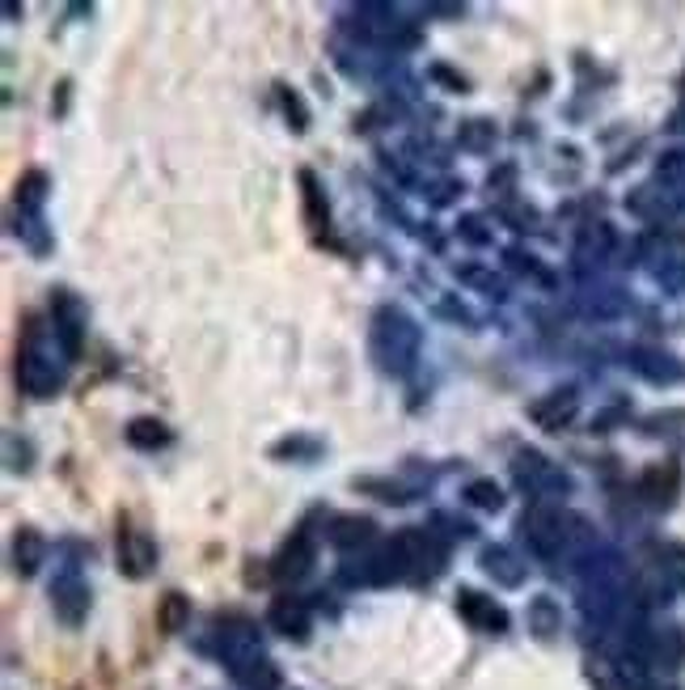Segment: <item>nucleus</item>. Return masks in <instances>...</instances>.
Instances as JSON below:
<instances>
[{"label":"nucleus","mask_w":685,"mask_h":690,"mask_svg":"<svg viewBox=\"0 0 685 690\" xmlns=\"http://www.w3.org/2000/svg\"><path fill=\"white\" fill-rule=\"evenodd\" d=\"M419 352V326L402 309H381L373 318V360L385 373H407Z\"/></svg>","instance_id":"2"},{"label":"nucleus","mask_w":685,"mask_h":690,"mask_svg":"<svg viewBox=\"0 0 685 690\" xmlns=\"http://www.w3.org/2000/svg\"><path fill=\"white\" fill-rule=\"evenodd\" d=\"M127 441L136 449H161V445H170V428L161 420H132L127 423Z\"/></svg>","instance_id":"17"},{"label":"nucleus","mask_w":685,"mask_h":690,"mask_svg":"<svg viewBox=\"0 0 685 690\" xmlns=\"http://www.w3.org/2000/svg\"><path fill=\"white\" fill-rule=\"evenodd\" d=\"M516 483L533 492V496H546V492H568V475L563 470H555L550 461L541 458V454H516Z\"/></svg>","instance_id":"6"},{"label":"nucleus","mask_w":685,"mask_h":690,"mask_svg":"<svg viewBox=\"0 0 685 690\" xmlns=\"http://www.w3.org/2000/svg\"><path fill=\"white\" fill-rule=\"evenodd\" d=\"M271 627H275L279 636L304 640V636H309V606H304L301 597H292V593L275 597V602H271Z\"/></svg>","instance_id":"11"},{"label":"nucleus","mask_w":685,"mask_h":690,"mask_svg":"<svg viewBox=\"0 0 685 690\" xmlns=\"http://www.w3.org/2000/svg\"><path fill=\"white\" fill-rule=\"evenodd\" d=\"M457 614L474 627V631H487V636H503L508 631V611L495 606V597H483L474 589H461L457 593Z\"/></svg>","instance_id":"7"},{"label":"nucleus","mask_w":685,"mask_h":690,"mask_svg":"<svg viewBox=\"0 0 685 690\" xmlns=\"http://www.w3.org/2000/svg\"><path fill=\"white\" fill-rule=\"evenodd\" d=\"M221 656L241 690H279V674L259 649V636L246 618H228L221 627Z\"/></svg>","instance_id":"1"},{"label":"nucleus","mask_w":685,"mask_h":690,"mask_svg":"<svg viewBox=\"0 0 685 690\" xmlns=\"http://www.w3.org/2000/svg\"><path fill=\"white\" fill-rule=\"evenodd\" d=\"M465 500H470L474 508H499V504H503V496H499V488H495V483H487V479L470 483V488H465Z\"/></svg>","instance_id":"21"},{"label":"nucleus","mask_w":685,"mask_h":690,"mask_svg":"<svg viewBox=\"0 0 685 690\" xmlns=\"http://www.w3.org/2000/svg\"><path fill=\"white\" fill-rule=\"evenodd\" d=\"M51 606H55V614H60L64 623H73V627L85 618V611H89V589L80 584V576L68 572L51 584Z\"/></svg>","instance_id":"10"},{"label":"nucleus","mask_w":685,"mask_h":690,"mask_svg":"<svg viewBox=\"0 0 685 690\" xmlns=\"http://www.w3.org/2000/svg\"><path fill=\"white\" fill-rule=\"evenodd\" d=\"M568 517L559 513V508H546V504H537L533 513H525V538H530V546L537 555H555L559 546H563V538H568Z\"/></svg>","instance_id":"5"},{"label":"nucleus","mask_w":685,"mask_h":690,"mask_svg":"<svg viewBox=\"0 0 685 690\" xmlns=\"http://www.w3.org/2000/svg\"><path fill=\"white\" fill-rule=\"evenodd\" d=\"M309 564H313L309 538L297 534L292 542H284V551L275 555V576H279V580H301V576L309 572Z\"/></svg>","instance_id":"13"},{"label":"nucleus","mask_w":685,"mask_h":690,"mask_svg":"<svg viewBox=\"0 0 685 690\" xmlns=\"http://www.w3.org/2000/svg\"><path fill=\"white\" fill-rule=\"evenodd\" d=\"M42 538L35 534V530H17V538H13V568L22 576L38 572V564H42Z\"/></svg>","instance_id":"14"},{"label":"nucleus","mask_w":685,"mask_h":690,"mask_svg":"<svg viewBox=\"0 0 685 690\" xmlns=\"http://www.w3.org/2000/svg\"><path fill=\"white\" fill-rule=\"evenodd\" d=\"M530 623H533V631H537L541 640H550V636H555V602H550V597H541V602H533Z\"/></svg>","instance_id":"20"},{"label":"nucleus","mask_w":685,"mask_h":690,"mask_svg":"<svg viewBox=\"0 0 685 690\" xmlns=\"http://www.w3.org/2000/svg\"><path fill=\"white\" fill-rule=\"evenodd\" d=\"M677 488H682V466L677 461H651L639 475V496L651 508H669L677 500Z\"/></svg>","instance_id":"9"},{"label":"nucleus","mask_w":685,"mask_h":690,"mask_svg":"<svg viewBox=\"0 0 685 690\" xmlns=\"http://www.w3.org/2000/svg\"><path fill=\"white\" fill-rule=\"evenodd\" d=\"M369 534H373V521H369V517H339L335 530H331V538H335L339 546H356V542H364Z\"/></svg>","instance_id":"19"},{"label":"nucleus","mask_w":685,"mask_h":690,"mask_svg":"<svg viewBox=\"0 0 685 690\" xmlns=\"http://www.w3.org/2000/svg\"><path fill=\"white\" fill-rule=\"evenodd\" d=\"M301 187H304V221H309V230L322 233L326 230V221H331V208H326V199L317 192V178L304 170L301 174Z\"/></svg>","instance_id":"16"},{"label":"nucleus","mask_w":685,"mask_h":690,"mask_svg":"<svg viewBox=\"0 0 685 690\" xmlns=\"http://www.w3.org/2000/svg\"><path fill=\"white\" fill-rule=\"evenodd\" d=\"M530 416L541 423V428L559 432V428L571 423V416H575V390H550L546 398H537V403H533Z\"/></svg>","instance_id":"12"},{"label":"nucleus","mask_w":685,"mask_h":690,"mask_svg":"<svg viewBox=\"0 0 685 690\" xmlns=\"http://www.w3.org/2000/svg\"><path fill=\"white\" fill-rule=\"evenodd\" d=\"M190 618V602L183 593H165L161 597V606H157V627L165 631V636H178L183 627H187Z\"/></svg>","instance_id":"15"},{"label":"nucleus","mask_w":685,"mask_h":690,"mask_svg":"<svg viewBox=\"0 0 685 690\" xmlns=\"http://www.w3.org/2000/svg\"><path fill=\"white\" fill-rule=\"evenodd\" d=\"M483 568L491 576H499V584H521V576H525V568H516V559L508 551H499V546L483 555Z\"/></svg>","instance_id":"18"},{"label":"nucleus","mask_w":685,"mask_h":690,"mask_svg":"<svg viewBox=\"0 0 685 690\" xmlns=\"http://www.w3.org/2000/svg\"><path fill=\"white\" fill-rule=\"evenodd\" d=\"M51 322H55V335H60L64 352L76 356L80 352V335H85V306L76 301L68 288H60L51 297Z\"/></svg>","instance_id":"8"},{"label":"nucleus","mask_w":685,"mask_h":690,"mask_svg":"<svg viewBox=\"0 0 685 690\" xmlns=\"http://www.w3.org/2000/svg\"><path fill=\"white\" fill-rule=\"evenodd\" d=\"M157 568V542L149 530L132 526V521H119V572L132 576V580H145Z\"/></svg>","instance_id":"4"},{"label":"nucleus","mask_w":685,"mask_h":690,"mask_svg":"<svg viewBox=\"0 0 685 690\" xmlns=\"http://www.w3.org/2000/svg\"><path fill=\"white\" fill-rule=\"evenodd\" d=\"M64 382L60 365L51 360V352L42 344V322L26 318V331H22V347H17V385L35 398H51Z\"/></svg>","instance_id":"3"}]
</instances>
